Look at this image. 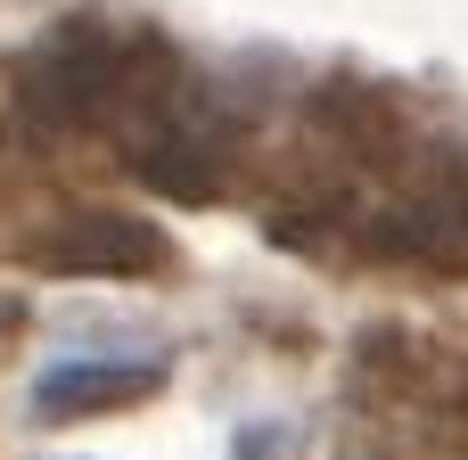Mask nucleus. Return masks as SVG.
I'll return each mask as SVG.
<instances>
[{
  "mask_svg": "<svg viewBox=\"0 0 468 460\" xmlns=\"http://www.w3.org/2000/svg\"><path fill=\"white\" fill-rule=\"evenodd\" d=\"M8 123H16V107H0V140H8Z\"/></svg>",
  "mask_w": 468,
  "mask_h": 460,
  "instance_id": "5",
  "label": "nucleus"
},
{
  "mask_svg": "<svg viewBox=\"0 0 468 460\" xmlns=\"http://www.w3.org/2000/svg\"><path fill=\"white\" fill-rule=\"evenodd\" d=\"M8 107H16V132L49 148L90 140L107 148V165H123L132 181L181 206L239 189L247 140H255V115L239 91H222L165 33L115 25V16H66L58 33H41L33 58L8 74Z\"/></svg>",
  "mask_w": 468,
  "mask_h": 460,
  "instance_id": "2",
  "label": "nucleus"
},
{
  "mask_svg": "<svg viewBox=\"0 0 468 460\" xmlns=\"http://www.w3.org/2000/svg\"><path fill=\"white\" fill-rule=\"evenodd\" d=\"M468 453V354L420 329H370L346 379V460H444Z\"/></svg>",
  "mask_w": 468,
  "mask_h": 460,
  "instance_id": "3",
  "label": "nucleus"
},
{
  "mask_svg": "<svg viewBox=\"0 0 468 460\" xmlns=\"http://www.w3.org/2000/svg\"><path fill=\"white\" fill-rule=\"evenodd\" d=\"M288 247L346 272H468V123L387 74H321L247 140Z\"/></svg>",
  "mask_w": 468,
  "mask_h": 460,
  "instance_id": "1",
  "label": "nucleus"
},
{
  "mask_svg": "<svg viewBox=\"0 0 468 460\" xmlns=\"http://www.w3.org/2000/svg\"><path fill=\"white\" fill-rule=\"evenodd\" d=\"M165 379V362H66L41 379V420H74V412H99V403H123V395H148Z\"/></svg>",
  "mask_w": 468,
  "mask_h": 460,
  "instance_id": "4",
  "label": "nucleus"
}]
</instances>
